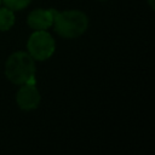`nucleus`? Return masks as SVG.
<instances>
[{"label": "nucleus", "mask_w": 155, "mask_h": 155, "mask_svg": "<svg viewBox=\"0 0 155 155\" xmlns=\"http://www.w3.org/2000/svg\"><path fill=\"white\" fill-rule=\"evenodd\" d=\"M52 27L54 31L64 39H74L82 35L88 27L87 16L79 10L54 11Z\"/></svg>", "instance_id": "obj_1"}, {"label": "nucleus", "mask_w": 155, "mask_h": 155, "mask_svg": "<svg viewBox=\"0 0 155 155\" xmlns=\"http://www.w3.org/2000/svg\"><path fill=\"white\" fill-rule=\"evenodd\" d=\"M35 71L36 69L34 58L28 52L23 51L12 53L5 64L6 78L16 85L35 81Z\"/></svg>", "instance_id": "obj_2"}, {"label": "nucleus", "mask_w": 155, "mask_h": 155, "mask_svg": "<svg viewBox=\"0 0 155 155\" xmlns=\"http://www.w3.org/2000/svg\"><path fill=\"white\" fill-rule=\"evenodd\" d=\"M27 48L34 61H46L54 53L56 42L48 31L34 30L28 39Z\"/></svg>", "instance_id": "obj_3"}, {"label": "nucleus", "mask_w": 155, "mask_h": 155, "mask_svg": "<svg viewBox=\"0 0 155 155\" xmlns=\"http://www.w3.org/2000/svg\"><path fill=\"white\" fill-rule=\"evenodd\" d=\"M40 101H41V96L35 86V81H30L21 85V87L16 93L17 105L22 110L29 111L36 109L40 104Z\"/></svg>", "instance_id": "obj_4"}, {"label": "nucleus", "mask_w": 155, "mask_h": 155, "mask_svg": "<svg viewBox=\"0 0 155 155\" xmlns=\"http://www.w3.org/2000/svg\"><path fill=\"white\" fill-rule=\"evenodd\" d=\"M54 11H56L54 8H50V10L36 8V10H33L28 15L27 23L34 30H47L50 27H52Z\"/></svg>", "instance_id": "obj_5"}, {"label": "nucleus", "mask_w": 155, "mask_h": 155, "mask_svg": "<svg viewBox=\"0 0 155 155\" xmlns=\"http://www.w3.org/2000/svg\"><path fill=\"white\" fill-rule=\"evenodd\" d=\"M15 24V13L6 6L0 7V31H6Z\"/></svg>", "instance_id": "obj_6"}, {"label": "nucleus", "mask_w": 155, "mask_h": 155, "mask_svg": "<svg viewBox=\"0 0 155 155\" xmlns=\"http://www.w3.org/2000/svg\"><path fill=\"white\" fill-rule=\"evenodd\" d=\"M31 0H1V4H4L7 8L15 11H21L23 8H25Z\"/></svg>", "instance_id": "obj_7"}, {"label": "nucleus", "mask_w": 155, "mask_h": 155, "mask_svg": "<svg viewBox=\"0 0 155 155\" xmlns=\"http://www.w3.org/2000/svg\"><path fill=\"white\" fill-rule=\"evenodd\" d=\"M148 4H149V6H150L151 8H154V7H155V4H154V0H148Z\"/></svg>", "instance_id": "obj_8"}, {"label": "nucleus", "mask_w": 155, "mask_h": 155, "mask_svg": "<svg viewBox=\"0 0 155 155\" xmlns=\"http://www.w3.org/2000/svg\"><path fill=\"white\" fill-rule=\"evenodd\" d=\"M0 5H1V0H0Z\"/></svg>", "instance_id": "obj_9"}, {"label": "nucleus", "mask_w": 155, "mask_h": 155, "mask_svg": "<svg viewBox=\"0 0 155 155\" xmlns=\"http://www.w3.org/2000/svg\"><path fill=\"white\" fill-rule=\"evenodd\" d=\"M101 1H103V0H101Z\"/></svg>", "instance_id": "obj_10"}]
</instances>
